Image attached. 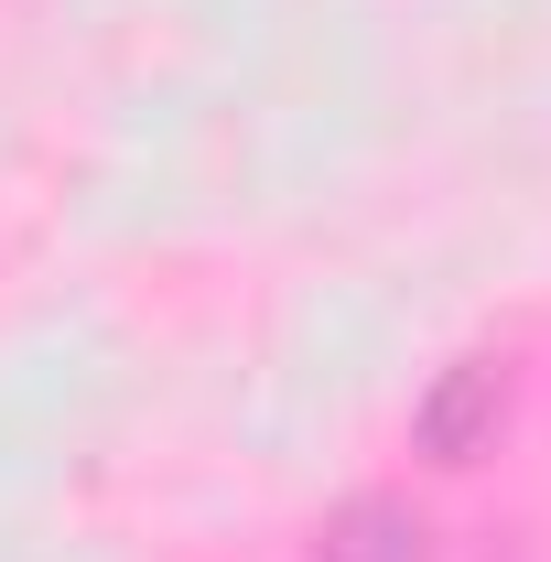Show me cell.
<instances>
[{
    "instance_id": "cell-2",
    "label": "cell",
    "mask_w": 551,
    "mask_h": 562,
    "mask_svg": "<svg viewBox=\"0 0 551 562\" xmlns=\"http://www.w3.org/2000/svg\"><path fill=\"white\" fill-rule=\"evenodd\" d=\"M314 562H432V530H421L412 497H346L314 541Z\"/></svg>"
},
{
    "instance_id": "cell-1",
    "label": "cell",
    "mask_w": 551,
    "mask_h": 562,
    "mask_svg": "<svg viewBox=\"0 0 551 562\" xmlns=\"http://www.w3.org/2000/svg\"><path fill=\"white\" fill-rule=\"evenodd\" d=\"M497 422H508V368H497V357H454V368L421 390L412 443L432 465H476L486 443H497Z\"/></svg>"
}]
</instances>
